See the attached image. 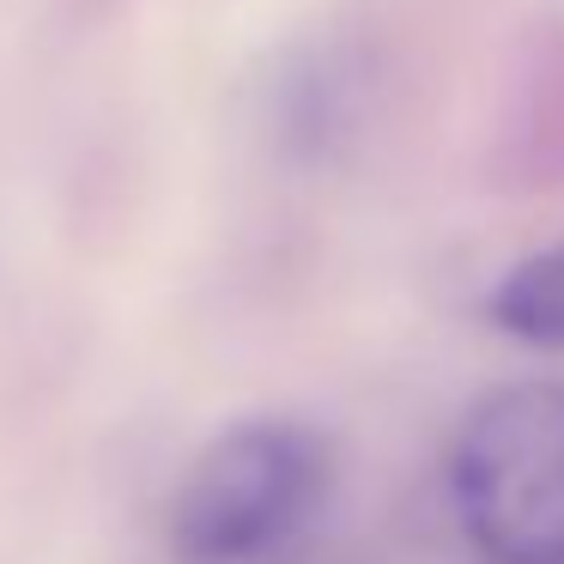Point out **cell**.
<instances>
[{"instance_id":"6da1fadb","label":"cell","mask_w":564,"mask_h":564,"mask_svg":"<svg viewBox=\"0 0 564 564\" xmlns=\"http://www.w3.org/2000/svg\"><path fill=\"white\" fill-rule=\"evenodd\" d=\"M334 449L304 419H237L188 462L171 498V540L195 564H256L322 516Z\"/></svg>"},{"instance_id":"7a4b0ae2","label":"cell","mask_w":564,"mask_h":564,"mask_svg":"<svg viewBox=\"0 0 564 564\" xmlns=\"http://www.w3.org/2000/svg\"><path fill=\"white\" fill-rule=\"evenodd\" d=\"M449 498L486 564H564V382H510L467 406Z\"/></svg>"},{"instance_id":"3957f363","label":"cell","mask_w":564,"mask_h":564,"mask_svg":"<svg viewBox=\"0 0 564 564\" xmlns=\"http://www.w3.org/2000/svg\"><path fill=\"white\" fill-rule=\"evenodd\" d=\"M486 316L510 340L564 352V237L503 268V280L486 297Z\"/></svg>"}]
</instances>
